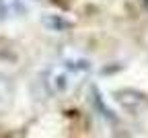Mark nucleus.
I'll return each instance as SVG.
<instances>
[{
    "label": "nucleus",
    "instance_id": "f257e3e1",
    "mask_svg": "<svg viewBox=\"0 0 148 138\" xmlns=\"http://www.w3.org/2000/svg\"><path fill=\"white\" fill-rule=\"evenodd\" d=\"M88 70H90V64L82 58H66L47 72V78H45L47 89L56 95L68 93L88 74Z\"/></svg>",
    "mask_w": 148,
    "mask_h": 138
}]
</instances>
